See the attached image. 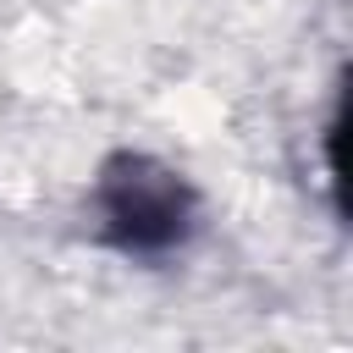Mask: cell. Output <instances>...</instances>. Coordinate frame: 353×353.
Instances as JSON below:
<instances>
[{"mask_svg":"<svg viewBox=\"0 0 353 353\" xmlns=\"http://www.w3.org/2000/svg\"><path fill=\"white\" fill-rule=\"evenodd\" d=\"M88 215H94V232L105 248H116L127 259H165L193 237L199 193L188 188V176L176 165L121 149L99 165Z\"/></svg>","mask_w":353,"mask_h":353,"instance_id":"cell-1","label":"cell"}]
</instances>
